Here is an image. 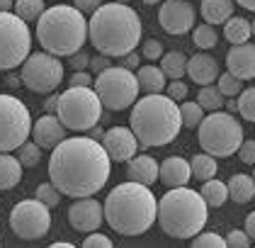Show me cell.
<instances>
[{"label": "cell", "instance_id": "6da1fadb", "mask_svg": "<svg viewBox=\"0 0 255 248\" xmlns=\"http://www.w3.org/2000/svg\"><path fill=\"white\" fill-rule=\"evenodd\" d=\"M112 173V161L93 136L63 139L49 158V183L66 197H93L105 188Z\"/></svg>", "mask_w": 255, "mask_h": 248}, {"label": "cell", "instance_id": "7a4b0ae2", "mask_svg": "<svg viewBox=\"0 0 255 248\" xmlns=\"http://www.w3.org/2000/svg\"><path fill=\"white\" fill-rule=\"evenodd\" d=\"M88 39L107 58H124L141 41V17L124 2H105L88 22Z\"/></svg>", "mask_w": 255, "mask_h": 248}, {"label": "cell", "instance_id": "3957f363", "mask_svg": "<svg viewBox=\"0 0 255 248\" xmlns=\"http://www.w3.org/2000/svg\"><path fill=\"white\" fill-rule=\"evenodd\" d=\"M102 210L112 231L122 236H141L156 224L158 200L148 185L122 183L107 195Z\"/></svg>", "mask_w": 255, "mask_h": 248}, {"label": "cell", "instance_id": "277c9868", "mask_svg": "<svg viewBox=\"0 0 255 248\" xmlns=\"http://www.w3.org/2000/svg\"><path fill=\"white\" fill-rule=\"evenodd\" d=\"M129 129L134 132L138 146H168L175 141L182 119H180V107L168 95H143L131 105V117H129Z\"/></svg>", "mask_w": 255, "mask_h": 248}, {"label": "cell", "instance_id": "5b68a950", "mask_svg": "<svg viewBox=\"0 0 255 248\" xmlns=\"http://www.w3.org/2000/svg\"><path fill=\"white\" fill-rule=\"evenodd\" d=\"M209 222V207L197 190L170 188L158 200L156 224L170 239H195Z\"/></svg>", "mask_w": 255, "mask_h": 248}, {"label": "cell", "instance_id": "8992f818", "mask_svg": "<svg viewBox=\"0 0 255 248\" xmlns=\"http://www.w3.org/2000/svg\"><path fill=\"white\" fill-rule=\"evenodd\" d=\"M37 39L51 56H73L85 46L88 19L71 5L46 7L37 19Z\"/></svg>", "mask_w": 255, "mask_h": 248}, {"label": "cell", "instance_id": "52a82bcc", "mask_svg": "<svg viewBox=\"0 0 255 248\" xmlns=\"http://www.w3.org/2000/svg\"><path fill=\"white\" fill-rule=\"evenodd\" d=\"M202 151L214 158H229L243 144V127L231 112H209L197 127Z\"/></svg>", "mask_w": 255, "mask_h": 248}, {"label": "cell", "instance_id": "ba28073f", "mask_svg": "<svg viewBox=\"0 0 255 248\" xmlns=\"http://www.w3.org/2000/svg\"><path fill=\"white\" fill-rule=\"evenodd\" d=\"M56 117L71 132H90L102 117V102L93 88H68L59 95Z\"/></svg>", "mask_w": 255, "mask_h": 248}, {"label": "cell", "instance_id": "9c48e42d", "mask_svg": "<svg viewBox=\"0 0 255 248\" xmlns=\"http://www.w3.org/2000/svg\"><path fill=\"white\" fill-rule=\"evenodd\" d=\"M93 90L98 93L102 107H107L112 112H122L138 100L136 73L127 71L122 66H110L93 80Z\"/></svg>", "mask_w": 255, "mask_h": 248}, {"label": "cell", "instance_id": "30bf717a", "mask_svg": "<svg viewBox=\"0 0 255 248\" xmlns=\"http://www.w3.org/2000/svg\"><path fill=\"white\" fill-rule=\"evenodd\" d=\"M29 107L15 95H0V153L17 151L32 134Z\"/></svg>", "mask_w": 255, "mask_h": 248}, {"label": "cell", "instance_id": "8fae6325", "mask_svg": "<svg viewBox=\"0 0 255 248\" xmlns=\"http://www.w3.org/2000/svg\"><path fill=\"white\" fill-rule=\"evenodd\" d=\"M32 51V32L15 12H0V71L22 66Z\"/></svg>", "mask_w": 255, "mask_h": 248}, {"label": "cell", "instance_id": "7c38bea8", "mask_svg": "<svg viewBox=\"0 0 255 248\" xmlns=\"http://www.w3.org/2000/svg\"><path fill=\"white\" fill-rule=\"evenodd\" d=\"M22 83L39 95H51L56 93L61 83H63V63L61 58L51 56L46 51L29 54L27 61L22 63Z\"/></svg>", "mask_w": 255, "mask_h": 248}, {"label": "cell", "instance_id": "4fadbf2b", "mask_svg": "<svg viewBox=\"0 0 255 248\" xmlns=\"http://www.w3.org/2000/svg\"><path fill=\"white\" fill-rule=\"evenodd\" d=\"M10 229L15 231L20 239L34 241L46 236L51 229V210L41 205L39 200H22L10 212Z\"/></svg>", "mask_w": 255, "mask_h": 248}, {"label": "cell", "instance_id": "5bb4252c", "mask_svg": "<svg viewBox=\"0 0 255 248\" xmlns=\"http://www.w3.org/2000/svg\"><path fill=\"white\" fill-rule=\"evenodd\" d=\"M158 22L168 34L180 37V34H187L190 29H195L197 10L187 0H163L160 10H158Z\"/></svg>", "mask_w": 255, "mask_h": 248}, {"label": "cell", "instance_id": "9a60e30c", "mask_svg": "<svg viewBox=\"0 0 255 248\" xmlns=\"http://www.w3.org/2000/svg\"><path fill=\"white\" fill-rule=\"evenodd\" d=\"M68 222L71 227L80 234H93L102 227L105 222V210L102 202H98L95 197H80L68 207Z\"/></svg>", "mask_w": 255, "mask_h": 248}, {"label": "cell", "instance_id": "2e32d148", "mask_svg": "<svg viewBox=\"0 0 255 248\" xmlns=\"http://www.w3.org/2000/svg\"><path fill=\"white\" fill-rule=\"evenodd\" d=\"M102 149L107 151L110 161H117V163H127L131 161L138 153V141L131 129L127 127H112L102 134Z\"/></svg>", "mask_w": 255, "mask_h": 248}, {"label": "cell", "instance_id": "e0dca14e", "mask_svg": "<svg viewBox=\"0 0 255 248\" xmlns=\"http://www.w3.org/2000/svg\"><path fill=\"white\" fill-rule=\"evenodd\" d=\"M226 68L238 80H253L255 78V44L246 41L231 46L226 54Z\"/></svg>", "mask_w": 255, "mask_h": 248}, {"label": "cell", "instance_id": "ac0fdd59", "mask_svg": "<svg viewBox=\"0 0 255 248\" xmlns=\"http://www.w3.org/2000/svg\"><path fill=\"white\" fill-rule=\"evenodd\" d=\"M32 139L39 149H56L66 139V127L56 115H41L32 124Z\"/></svg>", "mask_w": 255, "mask_h": 248}, {"label": "cell", "instance_id": "d6986e66", "mask_svg": "<svg viewBox=\"0 0 255 248\" xmlns=\"http://www.w3.org/2000/svg\"><path fill=\"white\" fill-rule=\"evenodd\" d=\"M158 163L148 153H136L131 161H127V178L129 183H141V185H153L158 180Z\"/></svg>", "mask_w": 255, "mask_h": 248}, {"label": "cell", "instance_id": "ffe728a7", "mask_svg": "<svg viewBox=\"0 0 255 248\" xmlns=\"http://www.w3.org/2000/svg\"><path fill=\"white\" fill-rule=\"evenodd\" d=\"M158 178L168 185V188H185L192 178L190 173V161H185L182 156H168L160 168H158Z\"/></svg>", "mask_w": 255, "mask_h": 248}, {"label": "cell", "instance_id": "44dd1931", "mask_svg": "<svg viewBox=\"0 0 255 248\" xmlns=\"http://www.w3.org/2000/svg\"><path fill=\"white\" fill-rule=\"evenodd\" d=\"M185 73L195 80L197 85H212L216 78H219V63L214 56L199 51L192 58H187V68Z\"/></svg>", "mask_w": 255, "mask_h": 248}, {"label": "cell", "instance_id": "7402d4cb", "mask_svg": "<svg viewBox=\"0 0 255 248\" xmlns=\"http://www.w3.org/2000/svg\"><path fill=\"white\" fill-rule=\"evenodd\" d=\"M226 192H229V197L238 202V205H246V202H251L255 197V180L253 175H246V173H236L229 178V183H226Z\"/></svg>", "mask_w": 255, "mask_h": 248}, {"label": "cell", "instance_id": "603a6c76", "mask_svg": "<svg viewBox=\"0 0 255 248\" xmlns=\"http://www.w3.org/2000/svg\"><path fill=\"white\" fill-rule=\"evenodd\" d=\"M199 10L207 24H224L229 17H234V0H202Z\"/></svg>", "mask_w": 255, "mask_h": 248}, {"label": "cell", "instance_id": "cb8c5ba5", "mask_svg": "<svg viewBox=\"0 0 255 248\" xmlns=\"http://www.w3.org/2000/svg\"><path fill=\"white\" fill-rule=\"evenodd\" d=\"M138 90L148 93V95H160L168 85V78L163 76V71L158 66H141L136 73Z\"/></svg>", "mask_w": 255, "mask_h": 248}, {"label": "cell", "instance_id": "d4e9b609", "mask_svg": "<svg viewBox=\"0 0 255 248\" xmlns=\"http://www.w3.org/2000/svg\"><path fill=\"white\" fill-rule=\"evenodd\" d=\"M22 180V163L12 153H0V190H12Z\"/></svg>", "mask_w": 255, "mask_h": 248}, {"label": "cell", "instance_id": "484cf974", "mask_svg": "<svg viewBox=\"0 0 255 248\" xmlns=\"http://www.w3.org/2000/svg\"><path fill=\"white\" fill-rule=\"evenodd\" d=\"M251 22L246 17H229L226 22H224V37H226V41H231L234 46H238V44H246L248 39H251Z\"/></svg>", "mask_w": 255, "mask_h": 248}, {"label": "cell", "instance_id": "4316f807", "mask_svg": "<svg viewBox=\"0 0 255 248\" xmlns=\"http://www.w3.org/2000/svg\"><path fill=\"white\" fill-rule=\"evenodd\" d=\"M160 58H163V63L158 68L163 71V76L170 78V80H180L187 68V56L182 51H165Z\"/></svg>", "mask_w": 255, "mask_h": 248}, {"label": "cell", "instance_id": "83f0119b", "mask_svg": "<svg viewBox=\"0 0 255 248\" xmlns=\"http://www.w3.org/2000/svg\"><path fill=\"white\" fill-rule=\"evenodd\" d=\"M219 171V163H216L214 156H209V153H197L195 158L190 161V173H192V178L197 180H212Z\"/></svg>", "mask_w": 255, "mask_h": 248}, {"label": "cell", "instance_id": "f1b7e54d", "mask_svg": "<svg viewBox=\"0 0 255 248\" xmlns=\"http://www.w3.org/2000/svg\"><path fill=\"white\" fill-rule=\"evenodd\" d=\"M202 200L207 202V207H221L226 200H229V192H226V183H221V180H204V185H202Z\"/></svg>", "mask_w": 255, "mask_h": 248}, {"label": "cell", "instance_id": "f546056e", "mask_svg": "<svg viewBox=\"0 0 255 248\" xmlns=\"http://www.w3.org/2000/svg\"><path fill=\"white\" fill-rule=\"evenodd\" d=\"M197 105L204 112H219L224 107V95L219 93L216 85H202L199 88V95H197Z\"/></svg>", "mask_w": 255, "mask_h": 248}, {"label": "cell", "instance_id": "4dcf8cb0", "mask_svg": "<svg viewBox=\"0 0 255 248\" xmlns=\"http://www.w3.org/2000/svg\"><path fill=\"white\" fill-rule=\"evenodd\" d=\"M12 10L22 22H34V19L41 17V12L46 7H44V0H17Z\"/></svg>", "mask_w": 255, "mask_h": 248}, {"label": "cell", "instance_id": "1f68e13d", "mask_svg": "<svg viewBox=\"0 0 255 248\" xmlns=\"http://www.w3.org/2000/svg\"><path fill=\"white\" fill-rule=\"evenodd\" d=\"M180 107V119H182V127L185 129H197L199 122L204 119V110L197 105V102H190V100H182Z\"/></svg>", "mask_w": 255, "mask_h": 248}, {"label": "cell", "instance_id": "d6a6232c", "mask_svg": "<svg viewBox=\"0 0 255 248\" xmlns=\"http://www.w3.org/2000/svg\"><path fill=\"white\" fill-rule=\"evenodd\" d=\"M192 39H195V46H199L202 51H207V49H214L216 44H219V32H216L212 24H199L192 29Z\"/></svg>", "mask_w": 255, "mask_h": 248}, {"label": "cell", "instance_id": "836d02e7", "mask_svg": "<svg viewBox=\"0 0 255 248\" xmlns=\"http://www.w3.org/2000/svg\"><path fill=\"white\" fill-rule=\"evenodd\" d=\"M238 102V112L246 122H255V85L251 88H243L241 90V97L236 100Z\"/></svg>", "mask_w": 255, "mask_h": 248}, {"label": "cell", "instance_id": "e575fe53", "mask_svg": "<svg viewBox=\"0 0 255 248\" xmlns=\"http://www.w3.org/2000/svg\"><path fill=\"white\" fill-rule=\"evenodd\" d=\"M17 161L22 163V168H34L41 163V149L34 144V141H24L20 149H17Z\"/></svg>", "mask_w": 255, "mask_h": 248}, {"label": "cell", "instance_id": "d590c367", "mask_svg": "<svg viewBox=\"0 0 255 248\" xmlns=\"http://www.w3.org/2000/svg\"><path fill=\"white\" fill-rule=\"evenodd\" d=\"M216 88H219V93L224 97H236V95H241V90H243V80H238L236 76H231L226 71V73H219Z\"/></svg>", "mask_w": 255, "mask_h": 248}, {"label": "cell", "instance_id": "8d00e7d4", "mask_svg": "<svg viewBox=\"0 0 255 248\" xmlns=\"http://www.w3.org/2000/svg\"><path fill=\"white\" fill-rule=\"evenodd\" d=\"M190 248H226V239L216 231H199Z\"/></svg>", "mask_w": 255, "mask_h": 248}, {"label": "cell", "instance_id": "74e56055", "mask_svg": "<svg viewBox=\"0 0 255 248\" xmlns=\"http://www.w3.org/2000/svg\"><path fill=\"white\" fill-rule=\"evenodd\" d=\"M34 197L39 200L41 205H46V207L51 210V207H56V205H59L63 195H61V192L56 190V188H54L51 183H41L39 188H37V195H34Z\"/></svg>", "mask_w": 255, "mask_h": 248}, {"label": "cell", "instance_id": "f35d334b", "mask_svg": "<svg viewBox=\"0 0 255 248\" xmlns=\"http://www.w3.org/2000/svg\"><path fill=\"white\" fill-rule=\"evenodd\" d=\"M187 85L182 83V80H173V83H168L165 85V95L170 97L173 102H182V100H187Z\"/></svg>", "mask_w": 255, "mask_h": 248}, {"label": "cell", "instance_id": "ab89813d", "mask_svg": "<svg viewBox=\"0 0 255 248\" xmlns=\"http://www.w3.org/2000/svg\"><path fill=\"white\" fill-rule=\"evenodd\" d=\"M226 248H251V239H248V234L241 229H234L229 231V236H226Z\"/></svg>", "mask_w": 255, "mask_h": 248}, {"label": "cell", "instance_id": "60d3db41", "mask_svg": "<svg viewBox=\"0 0 255 248\" xmlns=\"http://www.w3.org/2000/svg\"><path fill=\"white\" fill-rule=\"evenodd\" d=\"M83 248H115V246H112V239H110V236L93 231V234L83 241Z\"/></svg>", "mask_w": 255, "mask_h": 248}, {"label": "cell", "instance_id": "b9f144b4", "mask_svg": "<svg viewBox=\"0 0 255 248\" xmlns=\"http://www.w3.org/2000/svg\"><path fill=\"white\" fill-rule=\"evenodd\" d=\"M68 66H71L73 71H88V68H90V54H88L85 49H80L78 54L68 56Z\"/></svg>", "mask_w": 255, "mask_h": 248}, {"label": "cell", "instance_id": "7bdbcfd3", "mask_svg": "<svg viewBox=\"0 0 255 248\" xmlns=\"http://www.w3.org/2000/svg\"><path fill=\"white\" fill-rule=\"evenodd\" d=\"M238 156H241V161L243 163H248V166H255V139H248V141H243L241 146H238Z\"/></svg>", "mask_w": 255, "mask_h": 248}, {"label": "cell", "instance_id": "ee69618b", "mask_svg": "<svg viewBox=\"0 0 255 248\" xmlns=\"http://www.w3.org/2000/svg\"><path fill=\"white\" fill-rule=\"evenodd\" d=\"M160 56H163V44H160L158 39H148V41H143V58H148V61H158Z\"/></svg>", "mask_w": 255, "mask_h": 248}, {"label": "cell", "instance_id": "f6af8a7d", "mask_svg": "<svg viewBox=\"0 0 255 248\" xmlns=\"http://www.w3.org/2000/svg\"><path fill=\"white\" fill-rule=\"evenodd\" d=\"M90 85H93V76L88 71H73L68 80V88H90Z\"/></svg>", "mask_w": 255, "mask_h": 248}, {"label": "cell", "instance_id": "bcb514c9", "mask_svg": "<svg viewBox=\"0 0 255 248\" xmlns=\"http://www.w3.org/2000/svg\"><path fill=\"white\" fill-rule=\"evenodd\" d=\"M100 5H102V0H73V7L83 15H93Z\"/></svg>", "mask_w": 255, "mask_h": 248}, {"label": "cell", "instance_id": "7dc6e473", "mask_svg": "<svg viewBox=\"0 0 255 248\" xmlns=\"http://www.w3.org/2000/svg\"><path fill=\"white\" fill-rule=\"evenodd\" d=\"M112 66V61L107 56H102V54H98V56H90V68L95 71V73H102V71H107Z\"/></svg>", "mask_w": 255, "mask_h": 248}, {"label": "cell", "instance_id": "c3c4849f", "mask_svg": "<svg viewBox=\"0 0 255 248\" xmlns=\"http://www.w3.org/2000/svg\"><path fill=\"white\" fill-rule=\"evenodd\" d=\"M138 63H141V56H138L136 51H131V54H127V56L122 58V68H127V71L138 68Z\"/></svg>", "mask_w": 255, "mask_h": 248}, {"label": "cell", "instance_id": "681fc988", "mask_svg": "<svg viewBox=\"0 0 255 248\" xmlns=\"http://www.w3.org/2000/svg\"><path fill=\"white\" fill-rule=\"evenodd\" d=\"M56 105H59V95H56V93H51L49 100L44 102V110H46L44 115H56Z\"/></svg>", "mask_w": 255, "mask_h": 248}, {"label": "cell", "instance_id": "f907efd6", "mask_svg": "<svg viewBox=\"0 0 255 248\" xmlns=\"http://www.w3.org/2000/svg\"><path fill=\"white\" fill-rule=\"evenodd\" d=\"M246 234H248V239L251 241H255V212H251L248 217H246Z\"/></svg>", "mask_w": 255, "mask_h": 248}, {"label": "cell", "instance_id": "816d5d0a", "mask_svg": "<svg viewBox=\"0 0 255 248\" xmlns=\"http://www.w3.org/2000/svg\"><path fill=\"white\" fill-rule=\"evenodd\" d=\"M15 2L12 0H0V12H12Z\"/></svg>", "mask_w": 255, "mask_h": 248}, {"label": "cell", "instance_id": "f5cc1de1", "mask_svg": "<svg viewBox=\"0 0 255 248\" xmlns=\"http://www.w3.org/2000/svg\"><path fill=\"white\" fill-rule=\"evenodd\" d=\"M241 7H246V10H251V12H255V0H236Z\"/></svg>", "mask_w": 255, "mask_h": 248}, {"label": "cell", "instance_id": "db71d44e", "mask_svg": "<svg viewBox=\"0 0 255 248\" xmlns=\"http://www.w3.org/2000/svg\"><path fill=\"white\" fill-rule=\"evenodd\" d=\"M224 105H226V110H229L231 115H234V112H238V102H236V100H229V102H224Z\"/></svg>", "mask_w": 255, "mask_h": 248}, {"label": "cell", "instance_id": "11a10c76", "mask_svg": "<svg viewBox=\"0 0 255 248\" xmlns=\"http://www.w3.org/2000/svg\"><path fill=\"white\" fill-rule=\"evenodd\" d=\"M49 248H76L73 244H68V241H56V244H51Z\"/></svg>", "mask_w": 255, "mask_h": 248}, {"label": "cell", "instance_id": "9f6ffc18", "mask_svg": "<svg viewBox=\"0 0 255 248\" xmlns=\"http://www.w3.org/2000/svg\"><path fill=\"white\" fill-rule=\"evenodd\" d=\"M141 2H146V5H158V2H163V0H141Z\"/></svg>", "mask_w": 255, "mask_h": 248}, {"label": "cell", "instance_id": "6f0895ef", "mask_svg": "<svg viewBox=\"0 0 255 248\" xmlns=\"http://www.w3.org/2000/svg\"><path fill=\"white\" fill-rule=\"evenodd\" d=\"M251 32H253V34H255V19H253V22H251Z\"/></svg>", "mask_w": 255, "mask_h": 248}, {"label": "cell", "instance_id": "680465c9", "mask_svg": "<svg viewBox=\"0 0 255 248\" xmlns=\"http://www.w3.org/2000/svg\"><path fill=\"white\" fill-rule=\"evenodd\" d=\"M112 2H124V5H127V2H129V0H112Z\"/></svg>", "mask_w": 255, "mask_h": 248}, {"label": "cell", "instance_id": "91938a15", "mask_svg": "<svg viewBox=\"0 0 255 248\" xmlns=\"http://www.w3.org/2000/svg\"><path fill=\"white\" fill-rule=\"evenodd\" d=\"M253 180H255V166H253Z\"/></svg>", "mask_w": 255, "mask_h": 248}, {"label": "cell", "instance_id": "94428289", "mask_svg": "<svg viewBox=\"0 0 255 248\" xmlns=\"http://www.w3.org/2000/svg\"><path fill=\"white\" fill-rule=\"evenodd\" d=\"M253 200H255V197H253Z\"/></svg>", "mask_w": 255, "mask_h": 248}]
</instances>
